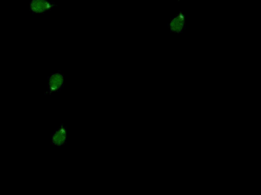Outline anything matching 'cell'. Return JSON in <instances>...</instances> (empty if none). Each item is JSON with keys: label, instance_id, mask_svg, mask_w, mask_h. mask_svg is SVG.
<instances>
[{"label": "cell", "instance_id": "obj_2", "mask_svg": "<svg viewBox=\"0 0 261 195\" xmlns=\"http://www.w3.org/2000/svg\"><path fill=\"white\" fill-rule=\"evenodd\" d=\"M28 6L33 15H43L51 12L58 5L53 0H30Z\"/></svg>", "mask_w": 261, "mask_h": 195}, {"label": "cell", "instance_id": "obj_1", "mask_svg": "<svg viewBox=\"0 0 261 195\" xmlns=\"http://www.w3.org/2000/svg\"><path fill=\"white\" fill-rule=\"evenodd\" d=\"M65 88V74L60 70L51 73L47 78V90L45 95L61 92Z\"/></svg>", "mask_w": 261, "mask_h": 195}, {"label": "cell", "instance_id": "obj_3", "mask_svg": "<svg viewBox=\"0 0 261 195\" xmlns=\"http://www.w3.org/2000/svg\"><path fill=\"white\" fill-rule=\"evenodd\" d=\"M167 26L170 33L176 34V35L182 34L187 27V18H186V14L182 11H179L176 15L169 19Z\"/></svg>", "mask_w": 261, "mask_h": 195}, {"label": "cell", "instance_id": "obj_4", "mask_svg": "<svg viewBox=\"0 0 261 195\" xmlns=\"http://www.w3.org/2000/svg\"><path fill=\"white\" fill-rule=\"evenodd\" d=\"M68 127L64 123H60L59 127L50 135L51 145L57 148L65 146L68 143Z\"/></svg>", "mask_w": 261, "mask_h": 195}]
</instances>
